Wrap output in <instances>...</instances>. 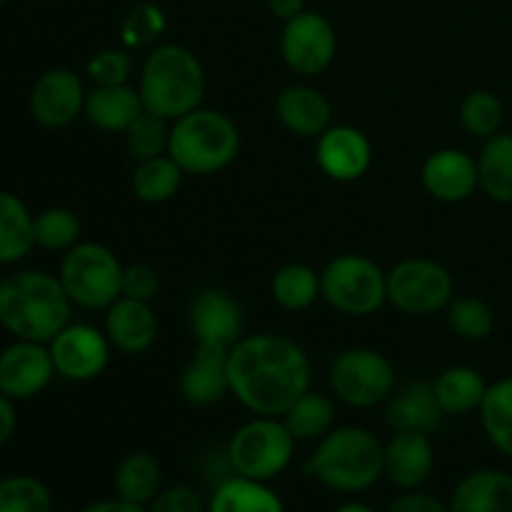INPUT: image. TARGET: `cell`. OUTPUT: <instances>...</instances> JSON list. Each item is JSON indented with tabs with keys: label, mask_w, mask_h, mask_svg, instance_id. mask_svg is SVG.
<instances>
[{
	"label": "cell",
	"mask_w": 512,
	"mask_h": 512,
	"mask_svg": "<svg viewBox=\"0 0 512 512\" xmlns=\"http://www.w3.org/2000/svg\"><path fill=\"white\" fill-rule=\"evenodd\" d=\"M228 375L230 393L245 410L283 418L310 390V358L288 335H245L228 350Z\"/></svg>",
	"instance_id": "6da1fadb"
},
{
	"label": "cell",
	"mask_w": 512,
	"mask_h": 512,
	"mask_svg": "<svg viewBox=\"0 0 512 512\" xmlns=\"http://www.w3.org/2000/svg\"><path fill=\"white\" fill-rule=\"evenodd\" d=\"M73 300L58 275L18 270L0 280V328L15 340L48 345L70 323Z\"/></svg>",
	"instance_id": "7a4b0ae2"
},
{
	"label": "cell",
	"mask_w": 512,
	"mask_h": 512,
	"mask_svg": "<svg viewBox=\"0 0 512 512\" xmlns=\"http://www.w3.org/2000/svg\"><path fill=\"white\" fill-rule=\"evenodd\" d=\"M383 453L385 445L378 435L358 425H343L318 440L305 473L333 493H365L383 478Z\"/></svg>",
	"instance_id": "3957f363"
},
{
	"label": "cell",
	"mask_w": 512,
	"mask_h": 512,
	"mask_svg": "<svg viewBox=\"0 0 512 512\" xmlns=\"http://www.w3.org/2000/svg\"><path fill=\"white\" fill-rule=\"evenodd\" d=\"M138 93L143 108L165 120H178L203 105L205 70L193 50L165 43L150 50L140 68Z\"/></svg>",
	"instance_id": "277c9868"
},
{
	"label": "cell",
	"mask_w": 512,
	"mask_h": 512,
	"mask_svg": "<svg viewBox=\"0 0 512 512\" xmlns=\"http://www.w3.org/2000/svg\"><path fill=\"white\" fill-rule=\"evenodd\" d=\"M240 153V130L220 110L198 108L173 120L168 155L190 175L225 170Z\"/></svg>",
	"instance_id": "5b68a950"
},
{
	"label": "cell",
	"mask_w": 512,
	"mask_h": 512,
	"mask_svg": "<svg viewBox=\"0 0 512 512\" xmlns=\"http://www.w3.org/2000/svg\"><path fill=\"white\" fill-rule=\"evenodd\" d=\"M320 295L338 313L365 318L388 303V273L368 255L343 253L320 273Z\"/></svg>",
	"instance_id": "8992f818"
},
{
	"label": "cell",
	"mask_w": 512,
	"mask_h": 512,
	"mask_svg": "<svg viewBox=\"0 0 512 512\" xmlns=\"http://www.w3.org/2000/svg\"><path fill=\"white\" fill-rule=\"evenodd\" d=\"M298 440L290 435L280 418H258L248 420L233 433L228 443V465L235 475L270 483L290 468Z\"/></svg>",
	"instance_id": "52a82bcc"
},
{
	"label": "cell",
	"mask_w": 512,
	"mask_h": 512,
	"mask_svg": "<svg viewBox=\"0 0 512 512\" xmlns=\"http://www.w3.org/2000/svg\"><path fill=\"white\" fill-rule=\"evenodd\" d=\"M123 265L100 243H78L60 260L58 278L73 305L108 310L123 295Z\"/></svg>",
	"instance_id": "ba28073f"
},
{
	"label": "cell",
	"mask_w": 512,
	"mask_h": 512,
	"mask_svg": "<svg viewBox=\"0 0 512 512\" xmlns=\"http://www.w3.org/2000/svg\"><path fill=\"white\" fill-rule=\"evenodd\" d=\"M330 390L350 408H375L395 393V368L373 348L343 350L330 365Z\"/></svg>",
	"instance_id": "9c48e42d"
},
{
	"label": "cell",
	"mask_w": 512,
	"mask_h": 512,
	"mask_svg": "<svg viewBox=\"0 0 512 512\" xmlns=\"http://www.w3.org/2000/svg\"><path fill=\"white\" fill-rule=\"evenodd\" d=\"M453 275L428 258H408L388 273V303L405 315H433L453 300Z\"/></svg>",
	"instance_id": "30bf717a"
},
{
	"label": "cell",
	"mask_w": 512,
	"mask_h": 512,
	"mask_svg": "<svg viewBox=\"0 0 512 512\" xmlns=\"http://www.w3.org/2000/svg\"><path fill=\"white\" fill-rule=\"evenodd\" d=\"M280 53L298 75H320L330 68L338 53V35L325 15L303 10L285 23L280 35Z\"/></svg>",
	"instance_id": "8fae6325"
},
{
	"label": "cell",
	"mask_w": 512,
	"mask_h": 512,
	"mask_svg": "<svg viewBox=\"0 0 512 512\" xmlns=\"http://www.w3.org/2000/svg\"><path fill=\"white\" fill-rule=\"evenodd\" d=\"M55 373L70 383H88L103 375L110 360V340L88 323H68L48 343Z\"/></svg>",
	"instance_id": "7c38bea8"
},
{
	"label": "cell",
	"mask_w": 512,
	"mask_h": 512,
	"mask_svg": "<svg viewBox=\"0 0 512 512\" xmlns=\"http://www.w3.org/2000/svg\"><path fill=\"white\" fill-rule=\"evenodd\" d=\"M55 375L58 373L45 343L13 340L0 350V393L13 403L40 395Z\"/></svg>",
	"instance_id": "4fadbf2b"
},
{
	"label": "cell",
	"mask_w": 512,
	"mask_h": 512,
	"mask_svg": "<svg viewBox=\"0 0 512 512\" xmlns=\"http://www.w3.org/2000/svg\"><path fill=\"white\" fill-rule=\"evenodd\" d=\"M85 85L68 68L45 70L30 90V113L45 128H65L85 110Z\"/></svg>",
	"instance_id": "5bb4252c"
},
{
	"label": "cell",
	"mask_w": 512,
	"mask_h": 512,
	"mask_svg": "<svg viewBox=\"0 0 512 512\" xmlns=\"http://www.w3.org/2000/svg\"><path fill=\"white\" fill-rule=\"evenodd\" d=\"M190 333L198 345L233 348L243 338V310L238 300L223 288H205L195 293L188 310Z\"/></svg>",
	"instance_id": "9a60e30c"
},
{
	"label": "cell",
	"mask_w": 512,
	"mask_h": 512,
	"mask_svg": "<svg viewBox=\"0 0 512 512\" xmlns=\"http://www.w3.org/2000/svg\"><path fill=\"white\" fill-rule=\"evenodd\" d=\"M318 168L338 183L363 178L373 163V145L363 130L353 125H330L315 145Z\"/></svg>",
	"instance_id": "2e32d148"
},
{
	"label": "cell",
	"mask_w": 512,
	"mask_h": 512,
	"mask_svg": "<svg viewBox=\"0 0 512 512\" xmlns=\"http://www.w3.org/2000/svg\"><path fill=\"white\" fill-rule=\"evenodd\" d=\"M423 188L440 203H463L480 188L478 160L458 148L435 150L423 163Z\"/></svg>",
	"instance_id": "e0dca14e"
},
{
	"label": "cell",
	"mask_w": 512,
	"mask_h": 512,
	"mask_svg": "<svg viewBox=\"0 0 512 512\" xmlns=\"http://www.w3.org/2000/svg\"><path fill=\"white\" fill-rule=\"evenodd\" d=\"M230 393L228 348L198 345L180 375V395L195 408H210Z\"/></svg>",
	"instance_id": "ac0fdd59"
},
{
	"label": "cell",
	"mask_w": 512,
	"mask_h": 512,
	"mask_svg": "<svg viewBox=\"0 0 512 512\" xmlns=\"http://www.w3.org/2000/svg\"><path fill=\"white\" fill-rule=\"evenodd\" d=\"M435 468L428 433H393L383 453V478L400 490H418Z\"/></svg>",
	"instance_id": "d6986e66"
},
{
	"label": "cell",
	"mask_w": 512,
	"mask_h": 512,
	"mask_svg": "<svg viewBox=\"0 0 512 512\" xmlns=\"http://www.w3.org/2000/svg\"><path fill=\"white\" fill-rule=\"evenodd\" d=\"M105 335L120 353L140 355L158 340V318L150 303L120 295L105 313Z\"/></svg>",
	"instance_id": "ffe728a7"
},
{
	"label": "cell",
	"mask_w": 512,
	"mask_h": 512,
	"mask_svg": "<svg viewBox=\"0 0 512 512\" xmlns=\"http://www.w3.org/2000/svg\"><path fill=\"white\" fill-rule=\"evenodd\" d=\"M443 408L435 398L433 385L408 383L388 398L385 423L393 433H433L443 425Z\"/></svg>",
	"instance_id": "44dd1931"
},
{
	"label": "cell",
	"mask_w": 512,
	"mask_h": 512,
	"mask_svg": "<svg viewBox=\"0 0 512 512\" xmlns=\"http://www.w3.org/2000/svg\"><path fill=\"white\" fill-rule=\"evenodd\" d=\"M275 115L285 130L300 138H320L333 123V108L320 90L288 85L275 98Z\"/></svg>",
	"instance_id": "7402d4cb"
},
{
	"label": "cell",
	"mask_w": 512,
	"mask_h": 512,
	"mask_svg": "<svg viewBox=\"0 0 512 512\" xmlns=\"http://www.w3.org/2000/svg\"><path fill=\"white\" fill-rule=\"evenodd\" d=\"M450 512H512V475L473 470L450 495Z\"/></svg>",
	"instance_id": "603a6c76"
},
{
	"label": "cell",
	"mask_w": 512,
	"mask_h": 512,
	"mask_svg": "<svg viewBox=\"0 0 512 512\" xmlns=\"http://www.w3.org/2000/svg\"><path fill=\"white\" fill-rule=\"evenodd\" d=\"M138 88L125 85H95L85 95L83 115L103 133H125L135 118L143 113Z\"/></svg>",
	"instance_id": "cb8c5ba5"
},
{
	"label": "cell",
	"mask_w": 512,
	"mask_h": 512,
	"mask_svg": "<svg viewBox=\"0 0 512 512\" xmlns=\"http://www.w3.org/2000/svg\"><path fill=\"white\" fill-rule=\"evenodd\" d=\"M208 512H285V505L268 483L233 475L213 490Z\"/></svg>",
	"instance_id": "d4e9b609"
},
{
	"label": "cell",
	"mask_w": 512,
	"mask_h": 512,
	"mask_svg": "<svg viewBox=\"0 0 512 512\" xmlns=\"http://www.w3.org/2000/svg\"><path fill=\"white\" fill-rule=\"evenodd\" d=\"M435 398L445 415H468L480 410L485 393H488V380L483 373L470 365H453L443 370L433 383Z\"/></svg>",
	"instance_id": "484cf974"
},
{
	"label": "cell",
	"mask_w": 512,
	"mask_h": 512,
	"mask_svg": "<svg viewBox=\"0 0 512 512\" xmlns=\"http://www.w3.org/2000/svg\"><path fill=\"white\" fill-rule=\"evenodd\" d=\"M33 248V213L18 195L0 190V265L20 263Z\"/></svg>",
	"instance_id": "4316f807"
},
{
	"label": "cell",
	"mask_w": 512,
	"mask_h": 512,
	"mask_svg": "<svg viewBox=\"0 0 512 512\" xmlns=\"http://www.w3.org/2000/svg\"><path fill=\"white\" fill-rule=\"evenodd\" d=\"M113 485L118 498L148 508L155 495L163 490V468L153 455L138 450V453H130L120 460Z\"/></svg>",
	"instance_id": "83f0119b"
},
{
	"label": "cell",
	"mask_w": 512,
	"mask_h": 512,
	"mask_svg": "<svg viewBox=\"0 0 512 512\" xmlns=\"http://www.w3.org/2000/svg\"><path fill=\"white\" fill-rule=\"evenodd\" d=\"M480 190L495 203H512V133L485 140L478 155Z\"/></svg>",
	"instance_id": "f1b7e54d"
},
{
	"label": "cell",
	"mask_w": 512,
	"mask_h": 512,
	"mask_svg": "<svg viewBox=\"0 0 512 512\" xmlns=\"http://www.w3.org/2000/svg\"><path fill=\"white\" fill-rule=\"evenodd\" d=\"M183 175V168L165 153L158 158L140 160L138 168L133 170V178H130V188L140 203L160 205L168 203L178 193Z\"/></svg>",
	"instance_id": "f546056e"
},
{
	"label": "cell",
	"mask_w": 512,
	"mask_h": 512,
	"mask_svg": "<svg viewBox=\"0 0 512 512\" xmlns=\"http://www.w3.org/2000/svg\"><path fill=\"white\" fill-rule=\"evenodd\" d=\"M283 423L298 443L300 440H320L323 435H328L330 430H333V423H335L333 398L325 393L308 390V393L300 395V398L290 405L288 413L283 415Z\"/></svg>",
	"instance_id": "4dcf8cb0"
},
{
	"label": "cell",
	"mask_w": 512,
	"mask_h": 512,
	"mask_svg": "<svg viewBox=\"0 0 512 512\" xmlns=\"http://www.w3.org/2000/svg\"><path fill=\"white\" fill-rule=\"evenodd\" d=\"M270 295L285 310H293V313L308 310L310 305H315V300L323 298L320 295V273H315L305 263L283 265V268L275 270L273 280H270Z\"/></svg>",
	"instance_id": "1f68e13d"
},
{
	"label": "cell",
	"mask_w": 512,
	"mask_h": 512,
	"mask_svg": "<svg viewBox=\"0 0 512 512\" xmlns=\"http://www.w3.org/2000/svg\"><path fill=\"white\" fill-rule=\"evenodd\" d=\"M478 413L490 443L500 453L512 458V375L488 385V393H485Z\"/></svg>",
	"instance_id": "d6a6232c"
},
{
	"label": "cell",
	"mask_w": 512,
	"mask_h": 512,
	"mask_svg": "<svg viewBox=\"0 0 512 512\" xmlns=\"http://www.w3.org/2000/svg\"><path fill=\"white\" fill-rule=\"evenodd\" d=\"M33 233L35 245L50 253H68L70 248L80 243V225L78 213L70 208H45L33 215Z\"/></svg>",
	"instance_id": "836d02e7"
},
{
	"label": "cell",
	"mask_w": 512,
	"mask_h": 512,
	"mask_svg": "<svg viewBox=\"0 0 512 512\" xmlns=\"http://www.w3.org/2000/svg\"><path fill=\"white\" fill-rule=\"evenodd\" d=\"M448 325L458 338L480 343L488 340L495 330V313L485 300L463 295L448 303Z\"/></svg>",
	"instance_id": "e575fe53"
},
{
	"label": "cell",
	"mask_w": 512,
	"mask_h": 512,
	"mask_svg": "<svg viewBox=\"0 0 512 512\" xmlns=\"http://www.w3.org/2000/svg\"><path fill=\"white\" fill-rule=\"evenodd\" d=\"M170 120L160 118V115L143 110L138 118L130 123V128L125 130V148L133 155L135 160H150L158 158V155L168 153L170 145Z\"/></svg>",
	"instance_id": "d590c367"
},
{
	"label": "cell",
	"mask_w": 512,
	"mask_h": 512,
	"mask_svg": "<svg viewBox=\"0 0 512 512\" xmlns=\"http://www.w3.org/2000/svg\"><path fill=\"white\" fill-rule=\"evenodd\" d=\"M505 108L500 103V98L490 90H473L463 98L460 103V123L475 138H493L500 133V125H503Z\"/></svg>",
	"instance_id": "8d00e7d4"
},
{
	"label": "cell",
	"mask_w": 512,
	"mask_h": 512,
	"mask_svg": "<svg viewBox=\"0 0 512 512\" xmlns=\"http://www.w3.org/2000/svg\"><path fill=\"white\" fill-rule=\"evenodd\" d=\"M53 495L33 475H10L0 480V512H50Z\"/></svg>",
	"instance_id": "74e56055"
},
{
	"label": "cell",
	"mask_w": 512,
	"mask_h": 512,
	"mask_svg": "<svg viewBox=\"0 0 512 512\" xmlns=\"http://www.w3.org/2000/svg\"><path fill=\"white\" fill-rule=\"evenodd\" d=\"M168 28L165 13L155 3H138L128 10L120 25V40L125 48H145L153 45Z\"/></svg>",
	"instance_id": "f35d334b"
},
{
	"label": "cell",
	"mask_w": 512,
	"mask_h": 512,
	"mask_svg": "<svg viewBox=\"0 0 512 512\" xmlns=\"http://www.w3.org/2000/svg\"><path fill=\"white\" fill-rule=\"evenodd\" d=\"M85 73L95 85H125L133 73V63H130V55L125 50L108 48L88 60Z\"/></svg>",
	"instance_id": "ab89813d"
},
{
	"label": "cell",
	"mask_w": 512,
	"mask_h": 512,
	"mask_svg": "<svg viewBox=\"0 0 512 512\" xmlns=\"http://www.w3.org/2000/svg\"><path fill=\"white\" fill-rule=\"evenodd\" d=\"M148 512H208V503L190 485H170L155 495Z\"/></svg>",
	"instance_id": "60d3db41"
},
{
	"label": "cell",
	"mask_w": 512,
	"mask_h": 512,
	"mask_svg": "<svg viewBox=\"0 0 512 512\" xmlns=\"http://www.w3.org/2000/svg\"><path fill=\"white\" fill-rule=\"evenodd\" d=\"M158 290H160V275L153 265L133 263L123 270L125 298H135V300H143V303H150V300L158 295Z\"/></svg>",
	"instance_id": "b9f144b4"
},
{
	"label": "cell",
	"mask_w": 512,
	"mask_h": 512,
	"mask_svg": "<svg viewBox=\"0 0 512 512\" xmlns=\"http://www.w3.org/2000/svg\"><path fill=\"white\" fill-rule=\"evenodd\" d=\"M388 512H450V505L420 490H403V495L390 503Z\"/></svg>",
	"instance_id": "7bdbcfd3"
},
{
	"label": "cell",
	"mask_w": 512,
	"mask_h": 512,
	"mask_svg": "<svg viewBox=\"0 0 512 512\" xmlns=\"http://www.w3.org/2000/svg\"><path fill=\"white\" fill-rule=\"evenodd\" d=\"M18 428V413H15V403L0 393V448L8 443Z\"/></svg>",
	"instance_id": "ee69618b"
},
{
	"label": "cell",
	"mask_w": 512,
	"mask_h": 512,
	"mask_svg": "<svg viewBox=\"0 0 512 512\" xmlns=\"http://www.w3.org/2000/svg\"><path fill=\"white\" fill-rule=\"evenodd\" d=\"M80 512H148V508H145V505L128 503V500L115 495L113 500H98V503H90L88 508H83Z\"/></svg>",
	"instance_id": "f6af8a7d"
},
{
	"label": "cell",
	"mask_w": 512,
	"mask_h": 512,
	"mask_svg": "<svg viewBox=\"0 0 512 512\" xmlns=\"http://www.w3.org/2000/svg\"><path fill=\"white\" fill-rule=\"evenodd\" d=\"M268 10L278 20L288 23L290 18L300 15L305 10V0H268Z\"/></svg>",
	"instance_id": "bcb514c9"
},
{
	"label": "cell",
	"mask_w": 512,
	"mask_h": 512,
	"mask_svg": "<svg viewBox=\"0 0 512 512\" xmlns=\"http://www.w3.org/2000/svg\"><path fill=\"white\" fill-rule=\"evenodd\" d=\"M335 512H378V510L370 508V505H365V503H345V505H340Z\"/></svg>",
	"instance_id": "7dc6e473"
},
{
	"label": "cell",
	"mask_w": 512,
	"mask_h": 512,
	"mask_svg": "<svg viewBox=\"0 0 512 512\" xmlns=\"http://www.w3.org/2000/svg\"><path fill=\"white\" fill-rule=\"evenodd\" d=\"M3 5H5V0H0V10H3Z\"/></svg>",
	"instance_id": "c3c4849f"
}]
</instances>
